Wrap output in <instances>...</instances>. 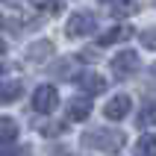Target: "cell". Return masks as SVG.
<instances>
[{
	"label": "cell",
	"mask_w": 156,
	"mask_h": 156,
	"mask_svg": "<svg viewBox=\"0 0 156 156\" xmlns=\"http://www.w3.org/2000/svg\"><path fill=\"white\" fill-rule=\"evenodd\" d=\"M65 33L71 38H86V35H94L97 33V15L91 9H77L71 12L68 24H65Z\"/></svg>",
	"instance_id": "cell-2"
},
{
	"label": "cell",
	"mask_w": 156,
	"mask_h": 156,
	"mask_svg": "<svg viewBox=\"0 0 156 156\" xmlns=\"http://www.w3.org/2000/svg\"><path fill=\"white\" fill-rule=\"evenodd\" d=\"M24 150L15 147V144H0V156H21Z\"/></svg>",
	"instance_id": "cell-17"
},
{
	"label": "cell",
	"mask_w": 156,
	"mask_h": 156,
	"mask_svg": "<svg viewBox=\"0 0 156 156\" xmlns=\"http://www.w3.org/2000/svg\"><path fill=\"white\" fill-rule=\"evenodd\" d=\"M3 74H6V65H0V77H3Z\"/></svg>",
	"instance_id": "cell-20"
},
{
	"label": "cell",
	"mask_w": 156,
	"mask_h": 156,
	"mask_svg": "<svg viewBox=\"0 0 156 156\" xmlns=\"http://www.w3.org/2000/svg\"><path fill=\"white\" fill-rule=\"evenodd\" d=\"M83 144L100 153H118L124 147V133L121 130H109V127H94V130L83 133Z\"/></svg>",
	"instance_id": "cell-1"
},
{
	"label": "cell",
	"mask_w": 156,
	"mask_h": 156,
	"mask_svg": "<svg viewBox=\"0 0 156 156\" xmlns=\"http://www.w3.org/2000/svg\"><path fill=\"white\" fill-rule=\"evenodd\" d=\"M139 41H141V47H147V50H156V27H147V30H141V33H139Z\"/></svg>",
	"instance_id": "cell-15"
},
{
	"label": "cell",
	"mask_w": 156,
	"mask_h": 156,
	"mask_svg": "<svg viewBox=\"0 0 156 156\" xmlns=\"http://www.w3.org/2000/svg\"><path fill=\"white\" fill-rule=\"evenodd\" d=\"M91 97H86V94H80V97H71L68 100V106H65V112H68V118L71 121H86L88 115H91Z\"/></svg>",
	"instance_id": "cell-7"
},
{
	"label": "cell",
	"mask_w": 156,
	"mask_h": 156,
	"mask_svg": "<svg viewBox=\"0 0 156 156\" xmlns=\"http://www.w3.org/2000/svg\"><path fill=\"white\" fill-rule=\"evenodd\" d=\"M3 53H6V41H0V56H3Z\"/></svg>",
	"instance_id": "cell-19"
},
{
	"label": "cell",
	"mask_w": 156,
	"mask_h": 156,
	"mask_svg": "<svg viewBox=\"0 0 156 156\" xmlns=\"http://www.w3.org/2000/svg\"><path fill=\"white\" fill-rule=\"evenodd\" d=\"M130 109H133L130 94H115V97H109V100H106L103 115L109 118V121H121V118H127V115H130Z\"/></svg>",
	"instance_id": "cell-6"
},
{
	"label": "cell",
	"mask_w": 156,
	"mask_h": 156,
	"mask_svg": "<svg viewBox=\"0 0 156 156\" xmlns=\"http://www.w3.org/2000/svg\"><path fill=\"white\" fill-rule=\"evenodd\" d=\"M56 106H59V91H56V86L44 83V86H38L33 91V109L38 115H50Z\"/></svg>",
	"instance_id": "cell-4"
},
{
	"label": "cell",
	"mask_w": 156,
	"mask_h": 156,
	"mask_svg": "<svg viewBox=\"0 0 156 156\" xmlns=\"http://www.w3.org/2000/svg\"><path fill=\"white\" fill-rule=\"evenodd\" d=\"M0 27H3V15H0Z\"/></svg>",
	"instance_id": "cell-22"
},
{
	"label": "cell",
	"mask_w": 156,
	"mask_h": 156,
	"mask_svg": "<svg viewBox=\"0 0 156 156\" xmlns=\"http://www.w3.org/2000/svg\"><path fill=\"white\" fill-rule=\"evenodd\" d=\"M153 6H156V0H153Z\"/></svg>",
	"instance_id": "cell-23"
},
{
	"label": "cell",
	"mask_w": 156,
	"mask_h": 156,
	"mask_svg": "<svg viewBox=\"0 0 156 156\" xmlns=\"http://www.w3.org/2000/svg\"><path fill=\"white\" fill-rule=\"evenodd\" d=\"M21 94H24V83L21 80L0 83V106H9V103H15V100H21Z\"/></svg>",
	"instance_id": "cell-8"
},
{
	"label": "cell",
	"mask_w": 156,
	"mask_h": 156,
	"mask_svg": "<svg viewBox=\"0 0 156 156\" xmlns=\"http://www.w3.org/2000/svg\"><path fill=\"white\" fill-rule=\"evenodd\" d=\"M47 56H53V41L50 38H38L27 47V59L30 62H44Z\"/></svg>",
	"instance_id": "cell-9"
},
{
	"label": "cell",
	"mask_w": 156,
	"mask_h": 156,
	"mask_svg": "<svg viewBox=\"0 0 156 156\" xmlns=\"http://www.w3.org/2000/svg\"><path fill=\"white\" fill-rule=\"evenodd\" d=\"M15 139H18V124H15V118H0V144H15Z\"/></svg>",
	"instance_id": "cell-11"
},
{
	"label": "cell",
	"mask_w": 156,
	"mask_h": 156,
	"mask_svg": "<svg viewBox=\"0 0 156 156\" xmlns=\"http://www.w3.org/2000/svg\"><path fill=\"white\" fill-rule=\"evenodd\" d=\"M127 35H130L127 27H112V30H106V33L97 35V47H109V44L121 41V38H127Z\"/></svg>",
	"instance_id": "cell-13"
},
{
	"label": "cell",
	"mask_w": 156,
	"mask_h": 156,
	"mask_svg": "<svg viewBox=\"0 0 156 156\" xmlns=\"http://www.w3.org/2000/svg\"><path fill=\"white\" fill-rule=\"evenodd\" d=\"M136 124H139V127H153V124H156V97H150L147 103L139 109V115H136Z\"/></svg>",
	"instance_id": "cell-12"
},
{
	"label": "cell",
	"mask_w": 156,
	"mask_h": 156,
	"mask_svg": "<svg viewBox=\"0 0 156 156\" xmlns=\"http://www.w3.org/2000/svg\"><path fill=\"white\" fill-rule=\"evenodd\" d=\"M133 156H156V136L144 133V136L133 144Z\"/></svg>",
	"instance_id": "cell-14"
},
{
	"label": "cell",
	"mask_w": 156,
	"mask_h": 156,
	"mask_svg": "<svg viewBox=\"0 0 156 156\" xmlns=\"http://www.w3.org/2000/svg\"><path fill=\"white\" fill-rule=\"evenodd\" d=\"M150 71H153V77H156V65H153V68H150Z\"/></svg>",
	"instance_id": "cell-21"
},
{
	"label": "cell",
	"mask_w": 156,
	"mask_h": 156,
	"mask_svg": "<svg viewBox=\"0 0 156 156\" xmlns=\"http://www.w3.org/2000/svg\"><path fill=\"white\" fill-rule=\"evenodd\" d=\"M139 68H141V59H139V53H136V50H121V53H115L112 62H109V71H112L115 80H130V77H136Z\"/></svg>",
	"instance_id": "cell-3"
},
{
	"label": "cell",
	"mask_w": 156,
	"mask_h": 156,
	"mask_svg": "<svg viewBox=\"0 0 156 156\" xmlns=\"http://www.w3.org/2000/svg\"><path fill=\"white\" fill-rule=\"evenodd\" d=\"M33 3V9H38V12H56V9L62 6L59 0H30Z\"/></svg>",
	"instance_id": "cell-16"
},
{
	"label": "cell",
	"mask_w": 156,
	"mask_h": 156,
	"mask_svg": "<svg viewBox=\"0 0 156 156\" xmlns=\"http://www.w3.org/2000/svg\"><path fill=\"white\" fill-rule=\"evenodd\" d=\"M100 6L109 9V15H115V18H127V15H133L139 9L136 0H100Z\"/></svg>",
	"instance_id": "cell-10"
},
{
	"label": "cell",
	"mask_w": 156,
	"mask_h": 156,
	"mask_svg": "<svg viewBox=\"0 0 156 156\" xmlns=\"http://www.w3.org/2000/svg\"><path fill=\"white\" fill-rule=\"evenodd\" d=\"M74 86H77L86 97H91V94H103L106 91V80L100 77L97 71H83V74L74 77Z\"/></svg>",
	"instance_id": "cell-5"
},
{
	"label": "cell",
	"mask_w": 156,
	"mask_h": 156,
	"mask_svg": "<svg viewBox=\"0 0 156 156\" xmlns=\"http://www.w3.org/2000/svg\"><path fill=\"white\" fill-rule=\"evenodd\" d=\"M3 3H9V6H18V3H21V0H3Z\"/></svg>",
	"instance_id": "cell-18"
}]
</instances>
